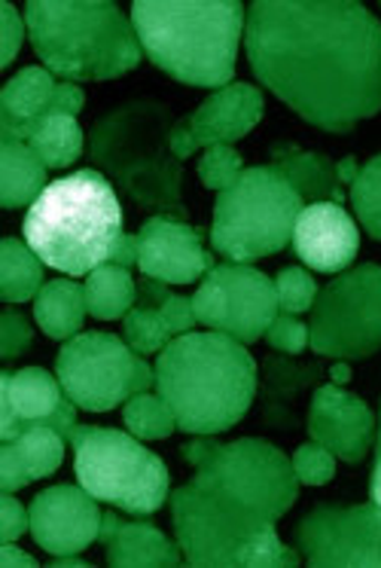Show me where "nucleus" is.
Wrapping results in <instances>:
<instances>
[{"label":"nucleus","mask_w":381,"mask_h":568,"mask_svg":"<svg viewBox=\"0 0 381 568\" xmlns=\"http://www.w3.org/2000/svg\"><path fill=\"white\" fill-rule=\"evenodd\" d=\"M245 47L275 99L348 135L381 113V22L357 0H254Z\"/></svg>","instance_id":"1"},{"label":"nucleus","mask_w":381,"mask_h":568,"mask_svg":"<svg viewBox=\"0 0 381 568\" xmlns=\"http://www.w3.org/2000/svg\"><path fill=\"white\" fill-rule=\"evenodd\" d=\"M196 477L172 493V523L184 562L193 568H290L299 554L275 523L296 505L294 458L259 437L181 446Z\"/></svg>","instance_id":"2"},{"label":"nucleus","mask_w":381,"mask_h":568,"mask_svg":"<svg viewBox=\"0 0 381 568\" xmlns=\"http://www.w3.org/2000/svg\"><path fill=\"white\" fill-rule=\"evenodd\" d=\"M156 395L168 404L177 428L214 437L245 419L257 395V361L245 343L220 331L181 334L156 358Z\"/></svg>","instance_id":"3"},{"label":"nucleus","mask_w":381,"mask_h":568,"mask_svg":"<svg viewBox=\"0 0 381 568\" xmlns=\"http://www.w3.org/2000/svg\"><path fill=\"white\" fill-rule=\"evenodd\" d=\"M132 26L141 50L177 83L223 89L233 83L247 16L238 0H135Z\"/></svg>","instance_id":"4"},{"label":"nucleus","mask_w":381,"mask_h":568,"mask_svg":"<svg viewBox=\"0 0 381 568\" xmlns=\"http://www.w3.org/2000/svg\"><path fill=\"white\" fill-rule=\"evenodd\" d=\"M177 120L168 104L135 99L113 108L89 132L86 156L107 181L147 211L189 221L184 202V162L174 156Z\"/></svg>","instance_id":"5"},{"label":"nucleus","mask_w":381,"mask_h":568,"mask_svg":"<svg viewBox=\"0 0 381 568\" xmlns=\"http://www.w3.org/2000/svg\"><path fill=\"white\" fill-rule=\"evenodd\" d=\"M123 233V205L99 169H80L52 181L22 221L28 247L47 266L71 278L111 263L113 247Z\"/></svg>","instance_id":"6"},{"label":"nucleus","mask_w":381,"mask_h":568,"mask_svg":"<svg viewBox=\"0 0 381 568\" xmlns=\"http://www.w3.org/2000/svg\"><path fill=\"white\" fill-rule=\"evenodd\" d=\"M25 26L40 62L68 83L116 80L144 59L132 19L113 0H31Z\"/></svg>","instance_id":"7"},{"label":"nucleus","mask_w":381,"mask_h":568,"mask_svg":"<svg viewBox=\"0 0 381 568\" xmlns=\"http://www.w3.org/2000/svg\"><path fill=\"white\" fill-rule=\"evenodd\" d=\"M302 196L275 165H250L217 193L210 247L233 263L278 254L294 242Z\"/></svg>","instance_id":"8"},{"label":"nucleus","mask_w":381,"mask_h":568,"mask_svg":"<svg viewBox=\"0 0 381 568\" xmlns=\"http://www.w3.org/2000/svg\"><path fill=\"white\" fill-rule=\"evenodd\" d=\"M68 444L74 446L76 480L101 505L150 517L168 501L172 477L165 462L132 432L74 425Z\"/></svg>","instance_id":"9"},{"label":"nucleus","mask_w":381,"mask_h":568,"mask_svg":"<svg viewBox=\"0 0 381 568\" xmlns=\"http://www.w3.org/2000/svg\"><path fill=\"white\" fill-rule=\"evenodd\" d=\"M55 376L64 395L80 409L107 413L156 385V371L125 343L107 331H89L64 339L55 358Z\"/></svg>","instance_id":"10"},{"label":"nucleus","mask_w":381,"mask_h":568,"mask_svg":"<svg viewBox=\"0 0 381 568\" xmlns=\"http://www.w3.org/2000/svg\"><path fill=\"white\" fill-rule=\"evenodd\" d=\"M308 346L318 358L363 361L381 348V266L363 263L332 278L311 306Z\"/></svg>","instance_id":"11"},{"label":"nucleus","mask_w":381,"mask_h":568,"mask_svg":"<svg viewBox=\"0 0 381 568\" xmlns=\"http://www.w3.org/2000/svg\"><path fill=\"white\" fill-rule=\"evenodd\" d=\"M198 324L208 331L233 336L238 343H257L269 324L278 318V291L275 278L247 263H220L205 275L193 297Z\"/></svg>","instance_id":"12"},{"label":"nucleus","mask_w":381,"mask_h":568,"mask_svg":"<svg viewBox=\"0 0 381 568\" xmlns=\"http://www.w3.org/2000/svg\"><path fill=\"white\" fill-rule=\"evenodd\" d=\"M296 547L311 568H381V507H311L296 523Z\"/></svg>","instance_id":"13"},{"label":"nucleus","mask_w":381,"mask_h":568,"mask_svg":"<svg viewBox=\"0 0 381 568\" xmlns=\"http://www.w3.org/2000/svg\"><path fill=\"white\" fill-rule=\"evenodd\" d=\"M76 409L59 376L43 367L0 373V440H13L31 428H52L68 437L76 425Z\"/></svg>","instance_id":"14"},{"label":"nucleus","mask_w":381,"mask_h":568,"mask_svg":"<svg viewBox=\"0 0 381 568\" xmlns=\"http://www.w3.org/2000/svg\"><path fill=\"white\" fill-rule=\"evenodd\" d=\"M266 113V99L250 83H229L210 92L186 120H177L172 132V150L177 160H189L198 148L229 144L257 129Z\"/></svg>","instance_id":"15"},{"label":"nucleus","mask_w":381,"mask_h":568,"mask_svg":"<svg viewBox=\"0 0 381 568\" xmlns=\"http://www.w3.org/2000/svg\"><path fill=\"white\" fill-rule=\"evenodd\" d=\"M205 230L186 221L153 214L137 230V270L165 284H193L214 270V254L205 247Z\"/></svg>","instance_id":"16"},{"label":"nucleus","mask_w":381,"mask_h":568,"mask_svg":"<svg viewBox=\"0 0 381 568\" xmlns=\"http://www.w3.org/2000/svg\"><path fill=\"white\" fill-rule=\"evenodd\" d=\"M28 517L38 547L52 556H71L99 541L104 514L95 495H89L83 486L62 483L43 489L28 507Z\"/></svg>","instance_id":"17"},{"label":"nucleus","mask_w":381,"mask_h":568,"mask_svg":"<svg viewBox=\"0 0 381 568\" xmlns=\"http://www.w3.org/2000/svg\"><path fill=\"white\" fill-rule=\"evenodd\" d=\"M83 104L86 92L76 83H59L47 68H22L0 92V138H13L25 144L47 116H76Z\"/></svg>","instance_id":"18"},{"label":"nucleus","mask_w":381,"mask_h":568,"mask_svg":"<svg viewBox=\"0 0 381 568\" xmlns=\"http://www.w3.org/2000/svg\"><path fill=\"white\" fill-rule=\"evenodd\" d=\"M306 428L315 444L330 449L348 465H360L367 458L372 437L379 432L367 400L332 383L320 385L311 397Z\"/></svg>","instance_id":"19"},{"label":"nucleus","mask_w":381,"mask_h":568,"mask_svg":"<svg viewBox=\"0 0 381 568\" xmlns=\"http://www.w3.org/2000/svg\"><path fill=\"white\" fill-rule=\"evenodd\" d=\"M196 322L193 297L172 294L168 284L144 275L137 282L135 310L123 318V334L137 355H153L168 346L174 336L189 334Z\"/></svg>","instance_id":"20"},{"label":"nucleus","mask_w":381,"mask_h":568,"mask_svg":"<svg viewBox=\"0 0 381 568\" xmlns=\"http://www.w3.org/2000/svg\"><path fill=\"white\" fill-rule=\"evenodd\" d=\"M360 251V230L351 214L336 202H311L294 230V254L308 270L342 272Z\"/></svg>","instance_id":"21"},{"label":"nucleus","mask_w":381,"mask_h":568,"mask_svg":"<svg viewBox=\"0 0 381 568\" xmlns=\"http://www.w3.org/2000/svg\"><path fill=\"white\" fill-rule=\"evenodd\" d=\"M99 541L107 547L113 568H174L184 562L181 544H174L153 523H125L116 514H104Z\"/></svg>","instance_id":"22"},{"label":"nucleus","mask_w":381,"mask_h":568,"mask_svg":"<svg viewBox=\"0 0 381 568\" xmlns=\"http://www.w3.org/2000/svg\"><path fill=\"white\" fill-rule=\"evenodd\" d=\"M68 437L52 428H31L0 444V489L16 493L34 480H47L64 462Z\"/></svg>","instance_id":"23"},{"label":"nucleus","mask_w":381,"mask_h":568,"mask_svg":"<svg viewBox=\"0 0 381 568\" xmlns=\"http://www.w3.org/2000/svg\"><path fill=\"white\" fill-rule=\"evenodd\" d=\"M323 376V364L320 361H296L281 358V355H269L262 364V422L281 432H294L299 425V413L296 404L302 392Z\"/></svg>","instance_id":"24"},{"label":"nucleus","mask_w":381,"mask_h":568,"mask_svg":"<svg viewBox=\"0 0 381 568\" xmlns=\"http://www.w3.org/2000/svg\"><path fill=\"white\" fill-rule=\"evenodd\" d=\"M271 165L290 181L302 202H336L342 205L344 190L339 174H336V162L327 153H315V150H302L294 141H275L269 148Z\"/></svg>","instance_id":"25"},{"label":"nucleus","mask_w":381,"mask_h":568,"mask_svg":"<svg viewBox=\"0 0 381 568\" xmlns=\"http://www.w3.org/2000/svg\"><path fill=\"white\" fill-rule=\"evenodd\" d=\"M47 174L50 169L28 144L13 138H0V205L3 209H25V205L31 209L40 193L50 186Z\"/></svg>","instance_id":"26"},{"label":"nucleus","mask_w":381,"mask_h":568,"mask_svg":"<svg viewBox=\"0 0 381 568\" xmlns=\"http://www.w3.org/2000/svg\"><path fill=\"white\" fill-rule=\"evenodd\" d=\"M86 291L74 278H55L34 297V318L50 339H74L86 322Z\"/></svg>","instance_id":"27"},{"label":"nucleus","mask_w":381,"mask_h":568,"mask_svg":"<svg viewBox=\"0 0 381 568\" xmlns=\"http://www.w3.org/2000/svg\"><path fill=\"white\" fill-rule=\"evenodd\" d=\"M83 291H86L89 315L101 318V322L125 318L137 303V282L132 278V272L113 266V263H104L95 272H89Z\"/></svg>","instance_id":"28"},{"label":"nucleus","mask_w":381,"mask_h":568,"mask_svg":"<svg viewBox=\"0 0 381 568\" xmlns=\"http://www.w3.org/2000/svg\"><path fill=\"white\" fill-rule=\"evenodd\" d=\"M43 260L22 239L0 242V297L3 303H25L43 287Z\"/></svg>","instance_id":"29"},{"label":"nucleus","mask_w":381,"mask_h":568,"mask_svg":"<svg viewBox=\"0 0 381 568\" xmlns=\"http://www.w3.org/2000/svg\"><path fill=\"white\" fill-rule=\"evenodd\" d=\"M83 129L71 113H59V116H47L43 123L31 132L25 144L40 156L47 169H68L80 160L83 153Z\"/></svg>","instance_id":"30"},{"label":"nucleus","mask_w":381,"mask_h":568,"mask_svg":"<svg viewBox=\"0 0 381 568\" xmlns=\"http://www.w3.org/2000/svg\"><path fill=\"white\" fill-rule=\"evenodd\" d=\"M123 422L137 440H165L177 428V419H174L168 404L159 395H150V392H141L132 400H125Z\"/></svg>","instance_id":"31"},{"label":"nucleus","mask_w":381,"mask_h":568,"mask_svg":"<svg viewBox=\"0 0 381 568\" xmlns=\"http://www.w3.org/2000/svg\"><path fill=\"white\" fill-rule=\"evenodd\" d=\"M351 205L357 211V221L363 223L375 242H381V153L357 172L351 184Z\"/></svg>","instance_id":"32"},{"label":"nucleus","mask_w":381,"mask_h":568,"mask_svg":"<svg viewBox=\"0 0 381 568\" xmlns=\"http://www.w3.org/2000/svg\"><path fill=\"white\" fill-rule=\"evenodd\" d=\"M275 291H278V310L284 315H302V312H311L315 300H318V284L308 275L306 270L299 266H287V270L278 272L275 278Z\"/></svg>","instance_id":"33"},{"label":"nucleus","mask_w":381,"mask_h":568,"mask_svg":"<svg viewBox=\"0 0 381 568\" xmlns=\"http://www.w3.org/2000/svg\"><path fill=\"white\" fill-rule=\"evenodd\" d=\"M245 172V160H241V153L229 144H217V148L205 150V156L198 162V178H202V184L208 186V190H226V186L233 184L238 174Z\"/></svg>","instance_id":"34"},{"label":"nucleus","mask_w":381,"mask_h":568,"mask_svg":"<svg viewBox=\"0 0 381 568\" xmlns=\"http://www.w3.org/2000/svg\"><path fill=\"white\" fill-rule=\"evenodd\" d=\"M294 470L306 486H327L336 477V456L320 444H302L294 453Z\"/></svg>","instance_id":"35"},{"label":"nucleus","mask_w":381,"mask_h":568,"mask_svg":"<svg viewBox=\"0 0 381 568\" xmlns=\"http://www.w3.org/2000/svg\"><path fill=\"white\" fill-rule=\"evenodd\" d=\"M266 339L275 352H284V355H302L308 346V324H302L296 315H284L278 312V318L269 324L266 331Z\"/></svg>","instance_id":"36"},{"label":"nucleus","mask_w":381,"mask_h":568,"mask_svg":"<svg viewBox=\"0 0 381 568\" xmlns=\"http://www.w3.org/2000/svg\"><path fill=\"white\" fill-rule=\"evenodd\" d=\"M34 339V331L22 312L3 310V318H0V358L13 361L19 358Z\"/></svg>","instance_id":"37"},{"label":"nucleus","mask_w":381,"mask_h":568,"mask_svg":"<svg viewBox=\"0 0 381 568\" xmlns=\"http://www.w3.org/2000/svg\"><path fill=\"white\" fill-rule=\"evenodd\" d=\"M25 531H31V517L28 510L13 498V493L0 495V541H19Z\"/></svg>","instance_id":"38"},{"label":"nucleus","mask_w":381,"mask_h":568,"mask_svg":"<svg viewBox=\"0 0 381 568\" xmlns=\"http://www.w3.org/2000/svg\"><path fill=\"white\" fill-rule=\"evenodd\" d=\"M0 26H3V59L0 68L13 64V59L22 50V40H25V19L16 13L13 3H0Z\"/></svg>","instance_id":"39"},{"label":"nucleus","mask_w":381,"mask_h":568,"mask_svg":"<svg viewBox=\"0 0 381 568\" xmlns=\"http://www.w3.org/2000/svg\"><path fill=\"white\" fill-rule=\"evenodd\" d=\"M111 263L113 266H123V270L137 266V233L120 235V242H116V247H113V254H111Z\"/></svg>","instance_id":"40"},{"label":"nucleus","mask_w":381,"mask_h":568,"mask_svg":"<svg viewBox=\"0 0 381 568\" xmlns=\"http://www.w3.org/2000/svg\"><path fill=\"white\" fill-rule=\"evenodd\" d=\"M0 566L3 568H38V559H34V556H28L25 550L13 547V541H10L0 547Z\"/></svg>","instance_id":"41"},{"label":"nucleus","mask_w":381,"mask_h":568,"mask_svg":"<svg viewBox=\"0 0 381 568\" xmlns=\"http://www.w3.org/2000/svg\"><path fill=\"white\" fill-rule=\"evenodd\" d=\"M357 172H360V169H357L354 156H344L342 162H336V174H339L342 184H354Z\"/></svg>","instance_id":"42"},{"label":"nucleus","mask_w":381,"mask_h":568,"mask_svg":"<svg viewBox=\"0 0 381 568\" xmlns=\"http://www.w3.org/2000/svg\"><path fill=\"white\" fill-rule=\"evenodd\" d=\"M369 498L381 507V456H375V468L369 477Z\"/></svg>","instance_id":"43"},{"label":"nucleus","mask_w":381,"mask_h":568,"mask_svg":"<svg viewBox=\"0 0 381 568\" xmlns=\"http://www.w3.org/2000/svg\"><path fill=\"white\" fill-rule=\"evenodd\" d=\"M327 373H330L332 385L351 383V367H348V361H336V364H332V367Z\"/></svg>","instance_id":"44"},{"label":"nucleus","mask_w":381,"mask_h":568,"mask_svg":"<svg viewBox=\"0 0 381 568\" xmlns=\"http://www.w3.org/2000/svg\"><path fill=\"white\" fill-rule=\"evenodd\" d=\"M52 568H89V562L86 559H80L76 554L55 556V559H52Z\"/></svg>","instance_id":"45"},{"label":"nucleus","mask_w":381,"mask_h":568,"mask_svg":"<svg viewBox=\"0 0 381 568\" xmlns=\"http://www.w3.org/2000/svg\"><path fill=\"white\" fill-rule=\"evenodd\" d=\"M375 456H381V416H379V444H375Z\"/></svg>","instance_id":"46"}]
</instances>
